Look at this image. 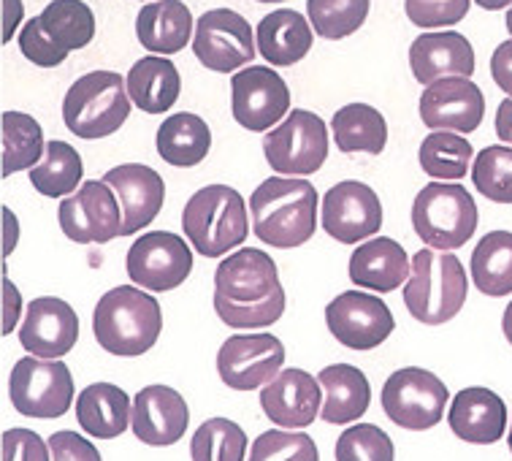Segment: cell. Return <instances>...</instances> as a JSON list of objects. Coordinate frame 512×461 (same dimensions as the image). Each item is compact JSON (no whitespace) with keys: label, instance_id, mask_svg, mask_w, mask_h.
I'll return each instance as SVG.
<instances>
[{"label":"cell","instance_id":"1","mask_svg":"<svg viewBox=\"0 0 512 461\" xmlns=\"http://www.w3.org/2000/svg\"><path fill=\"white\" fill-rule=\"evenodd\" d=\"M317 201L320 196L309 179L285 174L266 179L250 196L255 236L280 250L307 245L317 226Z\"/></svg>","mask_w":512,"mask_h":461},{"label":"cell","instance_id":"2","mask_svg":"<svg viewBox=\"0 0 512 461\" xmlns=\"http://www.w3.org/2000/svg\"><path fill=\"white\" fill-rule=\"evenodd\" d=\"M163 331V310L139 285H117L101 296L93 312L95 342L120 358L144 356Z\"/></svg>","mask_w":512,"mask_h":461},{"label":"cell","instance_id":"3","mask_svg":"<svg viewBox=\"0 0 512 461\" xmlns=\"http://www.w3.org/2000/svg\"><path fill=\"white\" fill-rule=\"evenodd\" d=\"M466 272L450 250L423 247L412 255V269L404 285V304L423 326H442L461 312L466 302Z\"/></svg>","mask_w":512,"mask_h":461},{"label":"cell","instance_id":"4","mask_svg":"<svg viewBox=\"0 0 512 461\" xmlns=\"http://www.w3.org/2000/svg\"><path fill=\"white\" fill-rule=\"evenodd\" d=\"M182 231L204 258H220L242 247L250 234L242 193L228 185H206L196 190L182 212Z\"/></svg>","mask_w":512,"mask_h":461},{"label":"cell","instance_id":"5","mask_svg":"<svg viewBox=\"0 0 512 461\" xmlns=\"http://www.w3.org/2000/svg\"><path fill=\"white\" fill-rule=\"evenodd\" d=\"M131 106L128 82L117 71H90L68 87L63 123L79 139H106L125 125Z\"/></svg>","mask_w":512,"mask_h":461},{"label":"cell","instance_id":"6","mask_svg":"<svg viewBox=\"0 0 512 461\" xmlns=\"http://www.w3.org/2000/svg\"><path fill=\"white\" fill-rule=\"evenodd\" d=\"M477 223L475 198L458 182H429L412 201V228L434 250L464 247L475 236Z\"/></svg>","mask_w":512,"mask_h":461},{"label":"cell","instance_id":"7","mask_svg":"<svg viewBox=\"0 0 512 461\" xmlns=\"http://www.w3.org/2000/svg\"><path fill=\"white\" fill-rule=\"evenodd\" d=\"M9 399L19 415L60 418L74 402V375L60 358H19L9 377Z\"/></svg>","mask_w":512,"mask_h":461},{"label":"cell","instance_id":"8","mask_svg":"<svg viewBox=\"0 0 512 461\" xmlns=\"http://www.w3.org/2000/svg\"><path fill=\"white\" fill-rule=\"evenodd\" d=\"M263 155L277 174L309 177L328 158V125L307 109H293L263 136Z\"/></svg>","mask_w":512,"mask_h":461},{"label":"cell","instance_id":"9","mask_svg":"<svg viewBox=\"0 0 512 461\" xmlns=\"http://www.w3.org/2000/svg\"><path fill=\"white\" fill-rule=\"evenodd\" d=\"M450 391L434 372L420 367L396 369L382 386V410L407 432H426L442 421Z\"/></svg>","mask_w":512,"mask_h":461},{"label":"cell","instance_id":"10","mask_svg":"<svg viewBox=\"0 0 512 461\" xmlns=\"http://www.w3.org/2000/svg\"><path fill=\"white\" fill-rule=\"evenodd\" d=\"M57 220L76 245H106L122 236V204L106 179H87L60 201Z\"/></svg>","mask_w":512,"mask_h":461},{"label":"cell","instance_id":"11","mask_svg":"<svg viewBox=\"0 0 512 461\" xmlns=\"http://www.w3.org/2000/svg\"><path fill=\"white\" fill-rule=\"evenodd\" d=\"M193 52L206 71L231 74L252 63L258 55V38L252 36V25L239 11L212 9L196 22Z\"/></svg>","mask_w":512,"mask_h":461},{"label":"cell","instance_id":"12","mask_svg":"<svg viewBox=\"0 0 512 461\" xmlns=\"http://www.w3.org/2000/svg\"><path fill=\"white\" fill-rule=\"evenodd\" d=\"M125 269L133 285L152 293H166L190 277L193 253L182 236L171 231H149L131 245Z\"/></svg>","mask_w":512,"mask_h":461},{"label":"cell","instance_id":"13","mask_svg":"<svg viewBox=\"0 0 512 461\" xmlns=\"http://www.w3.org/2000/svg\"><path fill=\"white\" fill-rule=\"evenodd\" d=\"M285 367V345L274 334H233L217 350V375L233 391H255Z\"/></svg>","mask_w":512,"mask_h":461},{"label":"cell","instance_id":"14","mask_svg":"<svg viewBox=\"0 0 512 461\" xmlns=\"http://www.w3.org/2000/svg\"><path fill=\"white\" fill-rule=\"evenodd\" d=\"M233 120L252 133H266L290 114L288 82L266 66H247L231 79Z\"/></svg>","mask_w":512,"mask_h":461},{"label":"cell","instance_id":"15","mask_svg":"<svg viewBox=\"0 0 512 461\" xmlns=\"http://www.w3.org/2000/svg\"><path fill=\"white\" fill-rule=\"evenodd\" d=\"M331 337L350 350H374L396 331L388 304L366 291H345L326 307Z\"/></svg>","mask_w":512,"mask_h":461},{"label":"cell","instance_id":"16","mask_svg":"<svg viewBox=\"0 0 512 461\" xmlns=\"http://www.w3.org/2000/svg\"><path fill=\"white\" fill-rule=\"evenodd\" d=\"M320 223L339 245H361L382 228L380 196L358 179H345L323 196Z\"/></svg>","mask_w":512,"mask_h":461},{"label":"cell","instance_id":"17","mask_svg":"<svg viewBox=\"0 0 512 461\" xmlns=\"http://www.w3.org/2000/svg\"><path fill=\"white\" fill-rule=\"evenodd\" d=\"M483 90L469 76H442L420 95V120L431 131L475 133L483 123Z\"/></svg>","mask_w":512,"mask_h":461},{"label":"cell","instance_id":"18","mask_svg":"<svg viewBox=\"0 0 512 461\" xmlns=\"http://www.w3.org/2000/svg\"><path fill=\"white\" fill-rule=\"evenodd\" d=\"M79 339V315L68 302L57 296H38L28 304L19 342L38 358H63Z\"/></svg>","mask_w":512,"mask_h":461},{"label":"cell","instance_id":"19","mask_svg":"<svg viewBox=\"0 0 512 461\" xmlns=\"http://www.w3.org/2000/svg\"><path fill=\"white\" fill-rule=\"evenodd\" d=\"M320 380L304 369L288 367L261 388V407L266 418L282 429H307L323 410Z\"/></svg>","mask_w":512,"mask_h":461},{"label":"cell","instance_id":"20","mask_svg":"<svg viewBox=\"0 0 512 461\" xmlns=\"http://www.w3.org/2000/svg\"><path fill=\"white\" fill-rule=\"evenodd\" d=\"M190 424L185 396L171 386L141 388L133 399L131 432L136 440L152 448H168L179 443Z\"/></svg>","mask_w":512,"mask_h":461},{"label":"cell","instance_id":"21","mask_svg":"<svg viewBox=\"0 0 512 461\" xmlns=\"http://www.w3.org/2000/svg\"><path fill=\"white\" fill-rule=\"evenodd\" d=\"M280 272L258 247H242L223 258L215 272V296L236 304H255L280 291Z\"/></svg>","mask_w":512,"mask_h":461},{"label":"cell","instance_id":"22","mask_svg":"<svg viewBox=\"0 0 512 461\" xmlns=\"http://www.w3.org/2000/svg\"><path fill=\"white\" fill-rule=\"evenodd\" d=\"M103 179L117 190L122 204V236H133L147 228L166 201V182L158 171L144 163H122L103 174Z\"/></svg>","mask_w":512,"mask_h":461},{"label":"cell","instance_id":"23","mask_svg":"<svg viewBox=\"0 0 512 461\" xmlns=\"http://www.w3.org/2000/svg\"><path fill=\"white\" fill-rule=\"evenodd\" d=\"M447 424L464 443L494 445L502 440L504 429H507V407H504L502 396L491 388H461L453 396Z\"/></svg>","mask_w":512,"mask_h":461},{"label":"cell","instance_id":"24","mask_svg":"<svg viewBox=\"0 0 512 461\" xmlns=\"http://www.w3.org/2000/svg\"><path fill=\"white\" fill-rule=\"evenodd\" d=\"M412 76L420 85H431L442 76H472L475 74V49L469 38L458 30H437L423 33L410 47Z\"/></svg>","mask_w":512,"mask_h":461},{"label":"cell","instance_id":"25","mask_svg":"<svg viewBox=\"0 0 512 461\" xmlns=\"http://www.w3.org/2000/svg\"><path fill=\"white\" fill-rule=\"evenodd\" d=\"M412 258L399 242L388 236H372L350 255V280L355 288L374 293H391L410 277Z\"/></svg>","mask_w":512,"mask_h":461},{"label":"cell","instance_id":"26","mask_svg":"<svg viewBox=\"0 0 512 461\" xmlns=\"http://www.w3.org/2000/svg\"><path fill=\"white\" fill-rule=\"evenodd\" d=\"M255 38H258V55L269 66L288 68L309 55L312 41H315V28L304 14L293 9H277L258 22Z\"/></svg>","mask_w":512,"mask_h":461},{"label":"cell","instance_id":"27","mask_svg":"<svg viewBox=\"0 0 512 461\" xmlns=\"http://www.w3.org/2000/svg\"><path fill=\"white\" fill-rule=\"evenodd\" d=\"M193 30V14L182 0H149L136 17L139 44L152 55H177L187 47Z\"/></svg>","mask_w":512,"mask_h":461},{"label":"cell","instance_id":"28","mask_svg":"<svg viewBox=\"0 0 512 461\" xmlns=\"http://www.w3.org/2000/svg\"><path fill=\"white\" fill-rule=\"evenodd\" d=\"M317 380L326 391L323 410H320V418L326 424H355L372 405V386L364 372L353 364H331L317 375Z\"/></svg>","mask_w":512,"mask_h":461},{"label":"cell","instance_id":"29","mask_svg":"<svg viewBox=\"0 0 512 461\" xmlns=\"http://www.w3.org/2000/svg\"><path fill=\"white\" fill-rule=\"evenodd\" d=\"M133 402L120 386L93 383L76 399V421L84 432L98 440H114L131 429Z\"/></svg>","mask_w":512,"mask_h":461},{"label":"cell","instance_id":"30","mask_svg":"<svg viewBox=\"0 0 512 461\" xmlns=\"http://www.w3.org/2000/svg\"><path fill=\"white\" fill-rule=\"evenodd\" d=\"M128 95L144 114H166L182 93V76L166 55H147L128 71Z\"/></svg>","mask_w":512,"mask_h":461},{"label":"cell","instance_id":"31","mask_svg":"<svg viewBox=\"0 0 512 461\" xmlns=\"http://www.w3.org/2000/svg\"><path fill=\"white\" fill-rule=\"evenodd\" d=\"M209 147H212V131L193 112L171 114L155 136L158 155L168 166H177V169L198 166L209 155Z\"/></svg>","mask_w":512,"mask_h":461},{"label":"cell","instance_id":"32","mask_svg":"<svg viewBox=\"0 0 512 461\" xmlns=\"http://www.w3.org/2000/svg\"><path fill=\"white\" fill-rule=\"evenodd\" d=\"M334 142L339 152L353 155H380L388 144V123L374 106L369 104H347L334 114L331 120Z\"/></svg>","mask_w":512,"mask_h":461},{"label":"cell","instance_id":"33","mask_svg":"<svg viewBox=\"0 0 512 461\" xmlns=\"http://www.w3.org/2000/svg\"><path fill=\"white\" fill-rule=\"evenodd\" d=\"M475 288L491 299L512 293V231H491L477 242L472 261Z\"/></svg>","mask_w":512,"mask_h":461},{"label":"cell","instance_id":"34","mask_svg":"<svg viewBox=\"0 0 512 461\" xmlns=\"http://www.w3.org/2000/svg\"><path fill=\"white\" fill-rule=\"evenodd\" d=\"M82 158L71 144L52 139L47 142L44 158L33 169H28L30 185L47 198H66L82 185Z\"/></svg>","mask_w":512,"mask_h":461},{"label":"cell","instance_id":"35","mask_svg":"<svg viewBox=\"0 0 512 461\" xmlns=\"http://www.w3.org/2000/svg\"><path fill=\"white\" fill-rule=\"evenodd\" d=\"M0 128H3V179L17 171L33 169L44 158L47 150L44 131L30 114L3 112Z\"/></svg>","mask_w":512,"mask_h":461},{"label":"cell","instance_id":"36","mask_svg":"<svg viewBox=\"0 0 512 461\" xmlns=\"http://www.w3.org/2000/svg\"><path fill=\"white\" fill-rule=\"evenodd\" d=\"M420 169L431 179L442 182H456L464 179L469 171V163L475 160V150L464 133L456 131H431L423 144H420Z\"/></svg>","mask_w":512,"mask_h":461},{"label":"cell","instance_id":"37","mask_svg":"<svg viewBox=\"0 0 512 461\" xmlns=\"http://www.w3.org/2000/svg\"><path fill=\"white\" fill-rule=\"evenodd\" d=\"M38 17L49 38L66 52L84 49L95 38V14L84 0H52Z\"/></svg>","mask_w":512,"mask_h":461},{"label":"cell","instance_id":"38","mask_svg":"<svg viewBox=\"0 0 512 461\" xmlns=\"http://www.w3.org/2000/svg\"><path fill=\"white\" fill-rule=\"evenodd\" d=\"M247 451V434L231 418H209L190 440L193 461H244Z\"/></svg>","mask_w":512,"mask_h":461},{"label":"cell","instance_id":"39","mask_svg":"<svg viewBox=\"0 0 512 461\" xmlns=\"http://www.w3.org/2000/svg\"><path fill=\"white\" fill-rule=\"evenodd\" d=\"M369 6L372 0H307V14L317 36L339 41L364 28Z\"/></svg>","mask_w":512,"mask_h":461},{"label":"cell","instance_id":"40","mask_svg":"<svg viewBox=\"0 0 512 461\" xmlns=\"http://www.w3.org/2000/svg\"><path fill=\"white\" fill-rule=\"evenodd\" d=\"M472 182L477 193L494 204H512V147L491 144L477 152L472 163Z\"/></svg>","mask_w":512,"mask_h":461},{"label":"cell","instance_id":"41","mask_svg":"<svg viewBox=\"0 0 512 461\" xmlns=\"http://www.w3.org/2000/svg\"><path fill=\"white\" fill-rule=\"evenodd\" d=\"M336 461H396V448L380 426L353 424L336 440Z\"/></svg>","mask_w":512,"mask_h":461},{"label":"cell","instance_id":"42","mask_svg":"<svg viewBox=\"0 0 512 461\" xmlns=\"http://www.w3.org/2000/svg\"><path fill=\"white\" fill-rule=\"evenodd\" d=\"M247 461H320L315 440L304 432L269 429L250 448Z\"/></svg>","mask_w":512,"mask_h":461},{"label":"cell","instance_id":"43","mask_svg":"<svg viewBox=\"0 0 512 461\" xmlns=\"http://www.w3.org/2000/svg\"><path fill=\"white\" fill-rule=\"evenodd\" d=\"M215 312L231 329H266L271 323H277L285 312V288L255 304H236L215 296Z\"/></svg>","mask_w":512,"mask_h":461},{"label":"cell","instance_id":"44","mask_svg":"<svg viewBox=\"0 0 512 461\" xmlns=\"http://www.w3.org/2000/svg\"><path fill=\"white\" fill-rule=\"evenodd\" d=\"M404 9L418 28H453L469 14V0H407Z\"/></svg>","mask_w":512,"mask_h":461},{"label":"cell","instance_id":"45","mask_svg":"<svg viewBox=\"0 0 512 461\" xmlns=\"http://www.w3.org/2000/svg\"><path fill=\"white\" fill-rule=\"evenodd\" d=\"M19 49H22V55L28 57L30 63L38 68H55L60 66L63 60H66L71 52L66 49H60L49 38V33L41 25V17H30L22 30H19Z\"/></svg>","mask_w":512,"mask_h":461},{"label":"cell","instance_id":"46","mask_svg":"<svg viewBox=\"0 0 512 461\" xmlns=\"http://www.w3.org/2000/svg\"><path fill=\"white\" fill-rule=\"evenodd\" d=\"M49 443L30 429L3 432V461H49Z\"/></svg>","mask_w":512,"mask_h":461},{"label":"cell","instance_id":"47","mask_svg":"<svg viewBox=\"0 0 512 461\" xmlns=\"http://www.w3.org/2000/svg\"><path fill=\"white\" fill-rule=\"evenodd\" d=\"M52 461H103L98 448L76 432H55L49 437Z\"/></svg>","mask_w":512,"mask_h":461},{"label":"cell","instance_id":"48","mask_svg":"<svg viewBox=\"0 0 512 461\" xmlns=\"http://www.w3.org/2000/svg\"><path fill=\"white\" fill-rule=\"evenodd\" d=\"M491 74H494V82L499 85V90L512 98V38L510 41H502L494 49V55H491Z\"/></svg>","mask_w":512,"mask_h":461},{"label":"cell","instance_id":"49","mask_svg":"<svg viewBox=\"0 0 512 461\" xmlns=\"http://www.w3.org/2000/svg\"><path fill=\"white\" fill-rule=\"evenodd\" d=\"M19 312H22V299H19V291L11 285V280L3 274V337L14 331L19 320Z\"/></svg>","mask_w":512,"mask_h":461},{"label":"cell","instance_id":"50","mask_svg":"<svg viewBox=\"0 0 512 461\" xmlns=\"http://www.w3.org/2000/svg\"><path fill=\"white\" fill-rule=\"evenodd\" d=\"M496 136H499L504 144H512V98L510 95H507L502 104H499V112H496Z\"/></svg>","mask_w":512,"mask_h":461},{"label":"cell","instance_id":"51","mask_svg":"<svg viewBox=\"0 0 512 461\" xmlns=\"http://www.w3.org/2000/svg\"><path fill=\"white\" fill-rule=\"evenodd\" d=\"M22 17V3L19 0H3V44H9L14 36V25Z\"/></svg>","mask_w":512,"mask_h":461},{"label":"cell","instance_id":"52","mask_svg":"<svg viewBox=\"0 0 512 461\" xmlns=\"http://www.w3.org/2000/svg\"><path fill=\"white\" fill-rule=\"evenodd\" d=\"M477 6L485 11H502L504 6H512V0H477Z\"/></svg>","mask_w":512,"mask_h":461},{"label":"cell","instance_id":"53","mask_svg":"<svg viewBox=\"0 0 512 461\" xmlns=\"http://www.w3.org/2000/svg\"><path fill=\"white\" fill-rule=\"evenodd\" d=\"M502 331H504V337H507V342L512 345V302L507 304V310H504L502 315Z\"/></svg>","mask_w":512,"mask_h":461},{"label":"cell","instance_id":"54","mask_svg":"<svg viewBox=\"0 0 512 461\" xmlns=\"http://www.w3.org/2000/svg\"><path fill=\"white\" fill-rule=\"evenodd\" d=\"M504 22H507V33H510V36H512V6H510V9H507V17H504Z\"/></svg>","mask_w":512,"mask_h":461},{"label":"cell","instance_id":"55","mask_svg":"<svg viewBox=\"0 0 512 461\" xmlns=\"http://www.w3.org/2000/svg\"><path fill=\"white\" fill-rule=\"evenodd\" d=\"M507 445H510V451H512V426H510V432H507Z\"/></svg>","mask_w":512,"mask_h":461},{"label":"cell","instance_id":"56","mask_svg":"<svg viewBox=\"0 0 512 461\" xmlns=\"http://www.w3.org/2000/svg\"><path fill=\"white\" fill-rule=\"evenodd\" d=\"M258 3H282V0H258Z\"/></svg>","mask_w":512,"mask_h":461}]
</instances>
